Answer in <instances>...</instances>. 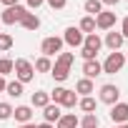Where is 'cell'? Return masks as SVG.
Wrapping results in <instances>:
<instances>
[{
    "instance_id": "cell-1",
    "label": "cell",
    "mask_w": 128,
    "mask_h": 128,
    "mask_svg": "<svg viewBox=\"0 0 128 128\" xmlns=\"http://www.w3.org/2000/svg\"><path fill=\"white\" fill-rule=\"evenodd\" d=\"M73 60H76L73 53H58V55H55V63H53V68H50V76L55 78V83H63V80L70 76Z\"/></svg>"
},
{
    "instance_id": "cell-2",
    "label": "cell",
    "mask_w": 128,
    "mask_h": 128,
    "mask_svg": "<svg viewBox=\"0 0 128 128\" xmlns=\"http://www.w3.org/2000/svg\"><path fill=\"white\" fill-rule=\"evenodd\" d=\"M100 48H103V40H100L98 33L86 35V40H83V45H80V55H83V60H96V55L100 53Z\"/></svg>"
},
{
    "instance_id": "cell-3",
    "label": "cell",
    "mask_w": 128,
    "mask_h": 128,
    "mask_svg": "<svg viewBox=\"0 0 128 128\" xmlns=\"http://www.w3.org/2000/svg\"><path fill=\"white\" fill-rule=\"evenodd\" d=\"M13 73H15V80H20L23 86L30 83V80L35 78V68H33V63L25 60V58H18V60L13 63Z\"/></svg>"
},
{
    "instance_id": "cell-4",
    "label": "cell",
    "mask_w": 128,
    "mask_h": 128,
    "mask_svg": "<svg viewBox=\"0 0 128 128\" xmlns=\"http://www.w3.org/2000/svg\"><path fill=\"white\" fill-rule=\"evenodd\" d=\"M25 15H28V8H23V5L18 3V5L3 10V15H0V25H15V23H20Z\"/></svg>"
},
{
    "instance_id": "cell-5",
    "label": "cell",
    "mask_w": 128,
    "mask_h": 128,
    "mask_svg": "<svg viewBox=\"0 0 128 128\" xmlns=\"http://www.w3.org/2000/svg\"><path fill=\"white\" fill-rule=\"evenodd\" d=\"M103 73H108V76H113V73H120V68L126 66V53H120V50H116V53H110L103 63Z\"/></svg>"
},
{
    "instance_id": "cell-6",
    "label": "cell",
    "mask_w": 128,
    "mask_h": 128,
    "mask_svg": "<svg viewBox=\"0 0 128 128\" xmlns=\"http://www.w3.org/2000/svg\"><path fill=\"white\" fill-rule=\"evenodd\" d=\"M63 38H58V35H50V38H45L43 43H40V53L45 55V58H53V55H58L60 50H63Z\"/></svg>"
},
{
    "instance_id": "cell-7",
    "label": "cell",
    "mask_w": 128,
    "mask_h": 128,
    "mask_svg": "<svg viewBox=\"0 0 128 128\" xmlns=\"http://www.w3.org/2000/svg\"><path fill=\"white\" fill-rule=\"evenodd\" d=\"M100 103H106V106L120 103V88L113 86V83H106V86L100 88Z\"/></svg>"
},
{
    "instance_id": "cell-8",
    "label": "cell",
    "mask_w": 128,
    "mask_h": 128,
    "mask_svg": "<svg viewBox=\"0 0 128 128\" xmlns=\"http://www.w3.org/2000/svg\"><path fill=\"white\" fill-rule=\"evenodd\" d=\"M83 40H86V35H83L76 25L66 28V35H63V43H66V45H70V48H80V45H83Z\"/></svg>"
},
{
    "instance_id": "cell-9",
    "label": "cell",
    "mask_w": 128,
    "mask_h": 128,
    "mask_svg": "<svg viewBox=\"0 0 128 128\" xmlns=\"http://www.w3.org/2000/svg\"><path fill=\"white\" fill-rule=\"evenodd\" d=\"M113 25H116V13L100 10V13L96 15V28H98V30H113Z\"/></svg>"
},
{
    "instance_id": "cell-10",
    "label": "cell",
    "mask_w": 128,
    "mask_h": 128,
    "mask_svg": "<svg viewBox=\"0 0 128 128\" xmlns=\"http://www.w3.org/2000/svg\"><path fill=\"white\" fill-rule=\"evenodd\" d=\"M110 120H113L116 126L128 123V103H116V106H110Z\"/></svg>"
},
{
    "instance_id": "cell-11",
    "label": "cell",
    "mask_w": 128,
    "mask_h": 128,
    "mask_svg": "<svg viewBox=\"0 0 128 128\" xmlns=\"http://www.w3.org/2000/svg\"><path fill=\"white\" fill-rule=\"evenodd\" d=\"M123 43H126V38L120 35V30H118V33H116V30H108V33H106L103 45H106V48H110V53L120 50V48H123Z\"/></svg>"
},
{
    "instance_id": "cell-12",
    "label": "cell",
    "mask_w": 128,
    "mask_h": 128,
    "mask_svg": "<svg viewBox=\"0 0 128 128\" xmlns=\"http://www.w3.org/2000/svg\"><path fill=\"white\" fill-rule=\"evenodd\" d=\"M98 76H103V66H100V63L98 60H83V78L93 80Z\"/></svg>"
},
{
    "instance_id": "cell-13",
    "label": "cell",
    "mask_w": 128,
    "mask_h": 128,
    "mask_svg": "<svg viewBox=\"0 0 128 128\" xmlns=\"http://www.w3.org/2000/svg\"><path fill=\"white\" fill-rule=\"evenodd\" d=\"M60 116H63V110H60V106H55V103H48L45 108H43V123H58L60 120Z\"/></svg>"
},
{
    "instance_id": "cell-14",
    "label": "cell",
    "mask_w": 128,
    "mask_h": 128,
    "mask_svg": "<svg viewBox=\"0 0 128 128\" xmlns=\"http://www.w3.org/2000/svg\"><path fill=\"white\" fill-rule=\"evenodd\" d=\"M13 118H15L20 126L30 123V120H33V106H15V108H13Z\"/></svg>"
},
{
    "instance_id": "cell-15",
    "label": "cell",
    "mask_w": 128,
    "mask_h": 128,
    "mask_svg": "<svg viewBox=\"0 0 128 128\" xmlns=\"http://www.w3.org/2000/svg\"><path fill=\"white\" fill-rule=\"evenodd\" d=\"M78 123H80V118L76 113H63L60 120L55 123V128H78Z\"/></svg>"
},
{
    "instance_id": "cell-16",
    "label": "cell",
    "mask_w": 128,
    "mask_h": 128,
    "mask_svg": "<svg viewBox=\"0 0 128 128\" xmlns=\"http://www.w3.org/2000/svg\"><path fill=\"white\" fill-rule=\"evenodd\" d=\"M76 93H78L80 98H86V96L96 93V86H93V80H88V78H80V80L76 83Z\"/></svg>"
},
{
    "instance_id": "cell-17",
    "label": "cell",
    "mask_w": 128,
    "mask_h": 128,
    "mask_svg": "<svg viewBox=\"0 0 128 128\" xmlns=\"http://www.w3.org/2000/svg\"><path fill=\"white\" fill-rule=\"evenodd\" d=\"M48 103H50V93H45V90H35L33 98H30V106L33 108H45Z\"/></svg>"
},
{
    "instance_id": "cell-18",
    "label": "cell",
    "mask_w": 128,
    "mask_h": 128,
    "mask_svg": "<svg viewBox=\"0 0 128 128\" xmlns=\"http://www.w3.org/2000/svg\"><path fill=\"white\" fill-rule=\"evenodd\" d=\"M20 25H23L25 30H30V33H35V30L40 28V18H38L35 13H28V15H25V18L20 20Z\"/></svg>"
},
{
    "instance_id": "cell-19",
    "label": "cell",
    "mask_w": 128,
    "mask_h": 128,
    "mask_svg": "<svg viewBox=\"0 0 128 128\" xmlns=\"http://www.w3.org/2000/svg\"><path fill=\"white\" fill-rule=\"evenodd\" d=\"M5 93H8L10 98H20V96L25 93V86H23L20 80H8V86H5Z\"/></svg>"
},
{
    "instance_id": "cell-20",
    "label": "cell",
    "mask_w": 128,
    "mask_h": 128,
    "mask_svg": "<svg viewBox=\"0 0 128 128\" xmlns=\"http://www.w3.org/2000/svg\"><path fill=\"white\" fill-rule=\"evenodd\" d=\"M78 108H80L83 113H96L98 103H96V98H93V96H86V98H78Z\"/></svg>"
},
{
    "instance_id": "cell-21",
    "label": "cell",
    "mask_w": 128,
    "mask_h": 128,
    "mask_svg": "<svg viewBox=\"0 0 128 128\" xmlns=\"http://www.w3.org/2000/svg\"><path fill=\"white\" fill-rule=\"evenodd\" d=\"M78 30L83 33V35H90V33H96V18H90V15H86L80 23H78Z\"/></svg>"
},
{
    "instance_id": "cell-22",
    "label": "cell",
    "mask_w": 128,
    "mask_h": 128,
    "mask_svg": "<svg viewBox=\"0 0 128 128\" xmlns=\"http://www.w3.org/2000/svg\"><path fill=\"white\" fill-rule=\"evenodd\" d=\"M80 128H98L100 126V120H98V116L96 113H86L83 118H80V123H78Z\"/></svg>"
},
{
    "instance_id": "cell-23",
    "label": "cell",
    "mask_w": 128,
    "mask_h": 128,
    "mask_svg": "<svg viewBox=\"0 0 128 128\" xmlns=\"http://www.w3.org/2000/svg\"><path fill=\"white\" fill-rule=\"evenodd\" d=\"M33 68L38 70V73H50V68H53V63H50V58H45V55H40L35 63H33Z\"/></svg>"
},
{
    "instance_id": "cell-24",
    "label": "cell",
    "mask_w": 128,
    "mask_h": 128,
    "mask_svg": "<svg viewBox=\"0 0 128 128\" xmlns=\"http://www.w3.org/2000/svg\"><path fill=\"white\" fill-rule=\"evenodd\" d=\"M83 8H86V13H88L90 18H96V15L103 10V3H100V0H86V5H83Z\"/></svg>"
},
{
    "instance_id": "cell-25",
    "label": "cell",
    "mask_w": 128,
    "mask_h": 128,
    "mask_svg": "<svg viewBox=\"0 0 128 128\" xmlns=\"http://www.w3.org/2000/svg\"><path fill=\"white\" fill-rule=\"evenodd\" d=\"M78 106V93L76 90H66V98H63L60 108H76Z\"/></svg>"
},
{
    "instance_id": "cell-26",
    "label": "cell",
    "mask_w": 128,
    "mask_h": 128,
    "mask_svg": "<svg viewBox=\"0 0 128 128\" xmlns=\"http://www.w3.org/2000/svg\"><path fill=\"white\" fill-rule=\"evenodd\" d=\"M13 43H15V40H13L10 33H0V53H8V50L13 48Z\"/></svg>"
},
{
    "instance_id": "cell-27",
    "label": "cell",
    "mask_w": 128,
    "mask_h": 128,
    "mask_svg": "<svg viewBox=\"0 0 128 128\" xmlns=\"http://www.w3.org/2000/svg\"><path fill=\"white\" fill-rule=\"evenodd\" d=\"M66 90L68 88H63V86H58L53 93H50V103H55V106H60L63 103V98H66Z\"/></svg>"
},
{
    "instance_id": "cell-28",
    "label": "cell",
    "mask_w": 128,
    "mask_h": 128,
    "mask_svg": "<svg viewBox=\"0 0 128 128\" xmlns=\"http://www.w3.org/2000/svg\"><path fill=\"white\" fill-rule=\"evenodd\" d=\"M8 73H13V60L10 58H0V76H8Z\"/></svg>"
},
{
    "instance_id": "cell-29",
    "label": "cell",
    "mask_w": 128,
    "mask_h": 128,
    "mask_svg": "<svg viewBox=\"0 0 128 128\" xmlns=\"http://www.w3.org/2000/svg\"><path fill=\"white\" fill-rule=\"evenodd\" d=\"M13 118V106L10 103H0V120H8Z\"/></svg>"
},
{
    "instance_id": "cell-30",
    "label": "cell",
    "mask_w": 128,
    "mask_h": 128,
    "mask_svg": "<svg viewBox=\"0 0 128 128\" xmlns=\"http://www.w3.org/2000/svg\"><path fill=\"white\" fill-rule=\"evenodd\" d=\"M45 3H48L53 10H63V8L68 5V0H45Z\"/></svg>"
},
{
    "instance_id": "cell-31",
    "label": "cell",
    "mask_w": 128,
    "mask_h": 128,
    "mask_svg": "<svg viewBox=\"0 0 128 128\" xmlns=\"http://www.w3.org/2000/svg\"><path fill=\"white\" fill-rule=\"evenodd\" d=\"M120 35L128 40V15H126V18H123V23H120Z\"/></svg>"
},
{
    "instance_id": "cell-32",
    "label": "cell",
    "mask_w": 128,
    "mask_h": 128,
    "mask_svg": "<svg viewBox=\"0 0 128 128\" xmlns=\"http://www.w3.org/2000/svg\"><path fill=\"white\" fill-rule=\"evenodd\" d=\"M43 3H45V0H28V8H35V10H38Z\"/></svg>"
},
{
    "instance_id": "cell-33",
    "label": "cell",
    "mask_w": 128,
    "mask_h": 128,
    "mask_svg": "<svg viewBox=\"0 0 128 128\" xmlns=\"http://www.w3.org/2000/svg\"><path fill=\"white\" fill-rule=\"evenodd\" d=\"M100 3H103V5H108V8H116L120 0H100Z\"/></svg>"
},
{
    "instance_id": "cell-34",
    "label": "cell",
    "mask_w": 128,
    "mask_h": 128,
    "mask_svg": "<svg viewBox=\"0 0 128 128\" xmlns=\"http://www.w3.org/2000/svg\"><path fill=\"white\" fill-rule=\"evenodd\" d=\"M0 3H3L5 8H13V5H18V0H0Z\"/></svg>"
},
{
    "instance_id": "cell-35",
    "label": "cell",
    "mask_w": 128,
    "mask_h": 128,
    "mask_svg": "<svg viewBox=\"0 0 128 128\" xmlns=\"http://www.w3.org/2000/svg\"><path fill=\"white\" fill-rule=\"evenodd\" d=\"M5 86H8V80H5L3 76H0V93H5Z\"/></svg>"
},
{
    "instance_id": "cell-36",
    "label": "cell",
    "mask_w": 128,
    "mask_h": 128,
    "mask_svg": "<svg viewBox=\"0 0 128 128\" xmlns=\"http://www.w3.org/2000/svg\"><path fill=\"white\" fill-rule=\"evenodd\" d=\"M38 128H55V126H53V123H40Z\"/></svg>"
},
{
    "instance_id": "cell-37",
    "label": "cell",
    "mask_w": 128,
    "mask_h": 128,
    "mask_svg": "<svg viewBox=\"0 0 128 128\" xmlns=\"http://www.w3.org/2000/svg\"><path fill=\"white\" fill-rule=\"evenodd\" d=\"M20 128H38L35 123H25V126H20Z\"/></svg>"
},
{
    "instance_id": "cell-38",
    "label": "cell",
    "mask_w": 128,
    "mask_h": 128,
    "mask_svg": "<svg viewBox=\"0 0 128 128\" xmlns=\"http://www.w3.org/2000/svg\"><path fill=\"white\" fill-rule=\"evenodd\" d=\"M120 128H128V123H123V126H120Z\"/></svg>"
},
{
    "instance_id": "cell-39",
    "label": "cell",
    "mask_w": 128,
    "mask_h": 128,
    "mask_svg": "<svg viewBox=\"0 0 128 128\" xmlns=\"http://www.w3.org/2000/svg\"><path fill=\"white\" fill-rule=\"evenodd\" d=\"M113 128H120V126H113Z\"/></svg>"
},
{
    "instance_id": "cell-40",
    "label": "cell",
    "mask_w": 128,
    "mask_h": 128,
    "mask_svg": "<svg viewBox=\"0 0 128 128\" xmlns=\"http://www.w3.org/2000/svg\"><path fill=\"white\" fill-rule=\"evenodd\" d=\"M126 60H128V53H126Z\"/></svg>"
}]
</instances>
